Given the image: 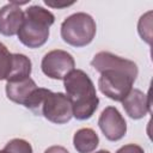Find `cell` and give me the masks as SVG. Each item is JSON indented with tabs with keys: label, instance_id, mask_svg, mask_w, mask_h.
<instances>
[{
	"label": "cell",
	"instance_id": "1",
	"mask_svg": "<svg viewBox=\"0 0 153 153\" xmlns=\"http://www.w3.org/2000/svg\"><path fill=\"white\" fill-rule=\"evenodd\" d=\"M91 66L100 73L98 87L103 94L115 102H122L133 88V84L139 74L134 61L117 56L110 51L97 53Z\"/></svg>",
	"mask_w": 153,
	"mask_h": 153
},
{
	"label": "cell",
	"instance_id": "2",
	"mask_svg": "<svg viewBox=\"0 0 153 153\" xmlns=\"http://www.w3.org/2000/svg\"><path fill=\"white\" fill-rule=\"evenodd\" d=\"M66 96L73 108V117L79 121L88 120L98 109L99 98L91 78L81 69H73L63 79Z\"/></svg>",
	"mask_w": 153,
	"mask_h": 153
},
{
	"label": "cell",
	"instance_id": "3",
	"mask_svg": "<svg viewBox=\"0 0 153 153\" xmlns=\"http://www.w3.org/2000/svg\"><path fill=\"white\" fill-rule=\"evenodd\" d=\"M25 108L55 124H65L73 117L69 98L62 92H53L43 87H38L33 92Z\"/></svg>",
	"mask_w": 153,
	"mask_h": 153
},
{
	"label": "cell",
	"instance_id": "4",
	"mask_svg": "<svg viewBox=\"0 0 153 153\" xmlns=\"http://www.w3.org/2000/svg\"><path fill=\"white\" fill-rule=\"evenodd\" d=\"M54 14L42 6L32 5L24 12V22L17 36L27 48H39L49 38V27L54 24Z\"/></svg>",
	"mask_w": 153,
	"mask_h": 153
},
{
	"label": "cell",
	"instance_id": "5",
	"mask_svg": "<svg viewBox=\"0 0 153 153\" xmlns=\"http://www.w3.org/2000/svg\"><path fill=\"white\" fill-rule=\"evenodd\" d=\"M97 32L94 19L85 13L76 12L68 16L61 24V37L72 47H85L90 44Z\"/></svg>",
	"mask_w": 153,
	"mask_h": 153
},
{
	"label": "cell",
	"instance_id": "6",
	"mask_svg": "<svg viewBox=\"0 0 153 153\" xmlns=\"http://www.w3.org/2000/svg\"><path fill=\"white\" fill-rule=\"evenodd\" d=\"M75 67L74 57L62 49L48 51L41 62L42 72L50 79L63 80Z\"/></svg>",
	"mask_w": 153,
	"mask_h": 153
},
{
	"label": "cell",
	"instance_id": "7",
	"mask_svg": "<svg viewBox=\"0 0 153 153\" xmlns=\"http://www.w3.org/2000/svg\"><path fill=\"white\" fill-rule=\"evenodd\" d=\"M98 126L109 141H118L127 133V122L115 106H106L100 112Z\"/></svg>",
	"mask_w": 153,
	"mask_h": 153
},
{
	"label": "cell",
	"instance_id": "8",
	"mask_svg": "<svg viewBox=\"0 0 153 153\" xmlns=\"http://www.w3.org/2000/svg\"><path fill=\"white\" fill-rule=\"evenodd\" d=\"M24 22V12L12 1L0 8V33L7 37L18 33Z\"/></svg>",
	"mask_w": 153,
	"mask_h": 153
},
{
	"label": "cell",
	"instance_id": "9",
	"mask_svg": "<svg viewBox=\"0 0 153 153\" xmlns=\"http://www.w3.org/2000/svg\"><path fill=\"white\" fill-rule=\"evenodd\" d=\"M121 103L127 115L133 120H140L151 111L149 96L139 88H131Z\"/></svg>",
	"mask_w": 153,
	"mask_h": 153
},
{
	"label": "cell",
	"instance_id": "10",
	"mask_svg": "<svg viewBox=\"0 0 153 153\" xmlns=\"http://www.w3.org/2000/svg\"><path fill=\"white\" fill-rule=\"evenodd\" d=\"M37 88L38 86L36 85L35 80L31 78H26L17 81H7L5 91L10 100L25 106Z\"/></svg>",
	"mask_w": 153,
	"mask_h": 153
},
{
	"label": "cell",
	"instance_id": "11",
	"mask_svg": "<svg viewBox=\"0 0 153 153\" xmlns=\"http://www.w3.org/2000/svg\"><path fill=\"white\" fill-rule=\"evenodd\" d=\"M99 143L97 133L91 128H81L73 136V146L79 153H92Z\"/></svg>",
	"mask_w": 153,
	"mask_h": 153
},
{
	"label": "cell",
	"instance_id": "12",
	"mask_svg": "<svg viewBox=\"0 0 153 153\" xmlns=\"http://www.w3.org/2000/svg\"><path fill=\"white\" fill-rule=\"evenodd\" d=\"M32 71L31 60L24 54H12V66L6 81H17L30 78Z\"/></svg>",
	"mask_w": 153,
	"mask_h": 153
},
{
	"label": "cell",
	"instance_id": "13",
	"mask_svg": "<svg viewBox=\"0 0 153 153\" xmlns=\"http://www.w3.org/2000/svg\"><path fill=\"white\" fill-rule=\"evenodd\" d=\"M137 31L143 41H146L148 44L152 43V11H148L140 17Z\"/></svg>",
	"mask_w": 153,
	"mask_h": 153
},
{
	"label": "cell",
	"instance_id": "14",
	"mask_svg": "<svg viewBox=\"0 0 153 153\" xmlns=\"http://www.w3.org/2000/svg\"><path fill=\"white\" fill-rule=\"evenodd\" d=\"M12 66V53L8 51L7 47L0 42V81L6 80Z\"/></svg>",
	"mask_w": 153,
	"mask_h": 153
},
{
	"label": "cell",
	"instance_id": "15",
	"mask_svg": "<svg viewBox=\"0 0 153 153\" xmlns=\"http://www.w3.org/2000/svg\"><path fill=\"white\" fill-rule=\"evenodd\" d=\"M8 153H33L32 146L24 139H12L4 147Z\"/></svg>",
	"mask_w": 153,
	"mask_h": 153
},
{
	"label": "cell",
	"instance_id": "16",
	"mask_svg": "<svg viewBox=\"0 0 153 153\" xmlns=\"http://www.w3.org/2000/svg\"><path fill=\"white\" fill-rule=\"evenodd\" d=\"M116 153H145L143 148L136 143H128L116 151Z\"/></svg>",
	"mask_w": 153,
	"mask_h": 153
},
{
	"label": "cell",
	"instance_id": "17",
	"mask_svg": "<svg viewBox=\"0 0 153 153\" xmlns=\"http://www.w3.org/2000/svg\"><path fill=\"white\" fill-rule=\"evenodd\" d=\"M44 4L49 7H53V8H65V7H68V6H72L74 4V1H71V2H67V1H51V0H44Z\"/></svg>",
	"mask_w": 153,
	"mask_h": 153
},
{
	"label": "cell",
	"instance_id": "18",
	"mask_svg": "<svg viewBox=\"0 0 153 153\" xmlns=\"http://www.w3.org/2000/svg\"><path fill=\"white\" fill-rule=\"evenodd\" d=\"M44 153H69V152L62 146H50L44 151Z\"/></svg>",
	"mask_w": 153,
	"mask_h": 153
},
{
	"label": "cell",
	"instance_id": "19",
	"mask_svg": "<svg viewBox=\"0 0 153 153\" xmlns=\"http://www.w3.org/2000/svg\"><path fill=\"white\" fill-rule=\"evenodd\" d=\"M96 153H110V152L106 151V149H99V151H97Z\"/></svg>",
	"mask_w": 153,
	"mask_h": 153
},
{
	"label": "cell",
	"instance_id": "20",
	"mask_svg": "<svg viewBox=\"0 0 153 153\" xmlns=\"http://www.w3.org/2000/svg\"><path fill=\"white\" fill-rule=\"evenodd\" d=\"M0 153H8V152H7L6 149H4V148H2V149H0Z\"/></svg>",
	"mask_w": 153,
	"mask_h": 153
}]
</instances>
